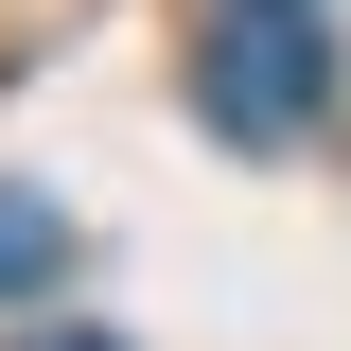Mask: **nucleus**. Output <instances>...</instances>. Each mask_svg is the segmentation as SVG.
<instances>
[{"mask_svg": "<svg viewBox=\"0 0 351 351\" xmlns=\"http://www.w3.org/2000/svg\"><path fill=\"white\" fill-rule=\"evenodd\" d=\"M53 263H71V211L36 176H0V299H53Z\"/></svg>", "mask_w": 351, "mask_h": 351, "instance_id": "2", "label": "nucleus"}, {"mask_svg": "<svg viewBox=\"0 0 351 351\" xmlns=\"http://www.w3.org/2000/svg\"><path fill=\"white\" fill-rule=\"evenodd\" d=\"M18 351H123V334H18Z\"/></svg>", "mask_w": 351, "mask_h": 351, "instance_id": "3", "label": "nucleus"}, {"mask_svg": "<svg viewBox=\"0 0 351 351\" xmlns=\"http://www.w3.org/2000/svg\"><path fill=\"white\" fill-rule=\"evenodd\" d=\"M193 123L281 158V141L334 123V36H316V0H211V36H193Z\"/></svg>", "mask_w": 351, "mask_h": 351, "instance_id": "1", "label": "nucleus"}]
</instances>
